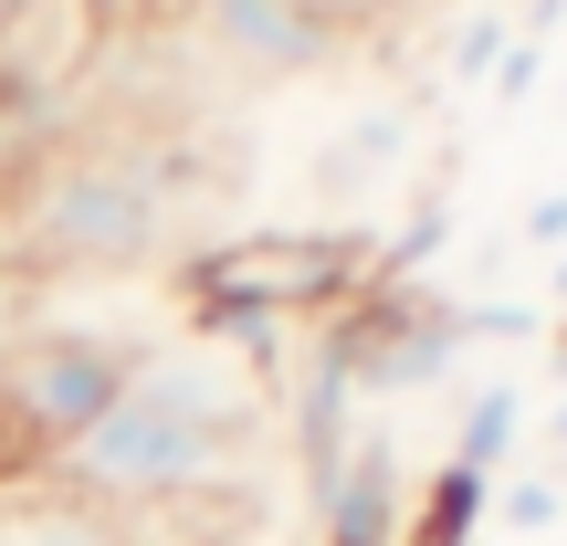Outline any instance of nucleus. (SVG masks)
Returning <instances> with one entry per match:
<instances>
[{
    "label": "nucleus",
    "mask_w": 567,
    "mask_h": 546,
    "mask_svg": "<svg viewBox=\"0 0 567 546\" xmlns=\"http://www.w3.org/2000/svg\"><path fill=\"white\" fill-rule=\"evenodd\" d=\"M264 442V400H252L243 358L221 347H137L126 389L53 452V484L105 515H168L221 494Z\"/></svg>",
    "instance_id": "obj_1"
},
{
    "label": "nucleus",
    "mask_w": 567,
    "mask_h": 546,
    "mask_svg": "<svg viewBox=\"0 0 567 546\" xmlns=\"http://www.w3.org/2000/svg\"><path fill=\"white\" fill-rule=\"evenodd\" d=\"M179 200L189 189L168 179V158H53L32 189H21L0 222H11V264L21 274H105V264H147V253L179 243Z\"/></svg>",
    "instance_id": "obj_2"
},
{
    "label": "nucleus",
    "mask_w": 567,
    "mask_h": 546,
    "mask_svg": "<svg viewBox=\"0 0 567 546\" xmlns=\"http://www.w3.org/2000/svg\"><path fill=\"white\" fill-rule=\"evenodd\" d=\"M126 368H137V347H116V337L32 326V337L0 358V442H11V463L42 473V463H53V452L126 389Z\"/></svg>",
    "instance_id": "obj_3"
},
{
    "label": "nucleus",
    "mask_w": 567,
    "mask_h": 546,
    "mask_svg": "<svg viewBox=\"0 0 567 546\" xmlns=\"http://www.w3.org/2000/svg\"><path fill=\"white\" fill-rule=\"evenodd\" d=\"M189 21L252 84H295L316 63H337V11L326 0H189Z\"/></svg>",
    "instance_id": "obj_4"
},
{
    "label": "nucleus",
    "mask_w": 567,
    "mask_h": 546,
    "mask_svg": "<svg viewBox=\"0 0 567 546\" xmlns=\"http://www.w3.org/2000/svg\"><path fill=\"white\" fill-rule=\"evenodd\" d=\"M316 536L326 546H400L410 536V484H400L389 431H358V442L316 473Z\"/></svg>",
    "instance_id": "obj_5"
},
{
    "label": "nucleus",
    "mask_w": 567,
    "mask_h": 546,
    "mask_svg": "<svg viewBox=\"0 0 567 546\" xmlns=\"http://www.w3.org/2000/svg\"><path fill=\"white\" fill-rule=\"evenodd\" d=\"M0 546H126V526L63 494L53 473H21V484H0Z\"/></svg>",
    "instance_id": "obj_6"
},
{
    "label": "nucleus",
    "mask_w": 567,
    "mask_h": 546,
    "mask_svg": "<svg viewBox=\"0 0 567 546\" xmlns=\"http://www.w3.org/2000/svg\"><path fill=\"white\" fill-rule=\"evenodd\" d=\"M526 452V389H473L463 400V431H452V463L463 473H484V484H505V463Z\"/></svg>",
    "instance_id": "obj_7"
},
{
    "label": "nucleus",
    "mask_w": 567,
    "mask_h": 546,
    "mask_svg": "<svg viewBox=\"0 0 567 546\" xmlns=\"http://www.w3.org/2000/svg\"><path fill=\"white\" fill-rule=\"evenodd\" d=\"M557 515H567L557 473H505V484H494V526H505V536H547Z\"/></svg>",
    "instance_id": "obj_8"
},
{
    "label": "nucleus",
    "mask_w": 567,
    "mask_h": 546,
    "mask_svg": "<svg viewBox=\"0 0 567 546\" xmlns=\"http://www.w3.org/2000/svg\"><path fill=\"white\" fill-rule=\"evenodd\" d=\"M21 337H32V274H21V264H0V358H11Z\"/></svg>",
    "instance_id": "obj_9"
},
{
    "label": "nucleus",
    "mask_w": 567,
    "mask_h": 546,
    "mask_svg": "<svg viewBox=\"0 0 567 546\" xmlns=\"http://www.w3.org/2000/svg\"><path fill=\"white\" fill-rule=\"evenodd\" d=\"M505 32H515V21H473V32H463V53H452V63H463V74H484V63H505Z\"/></svg>",
    "instance_id": "obj_10"
},
{
    "label": "nucleus",
    "mask_w": 567,
    "mask_h": 546,
    "mask_svg": "<svg viewBox=\"0 0 567 546\" xmlns=\"http://www.w3.org/2000/svg\"><path fill=\"white\" fill-rule=\"evenodd\" d=\"M526 243H567V189H547V200L526 210Z\"/></svg>",
    "instance_id": "obj_11"
},
{
    "label": "nucleus",
    "mask_w": 567,
    "mask_h": 546,
    "mask_svg": "<svg viewBox=\"0 0 567 546\" xmlns=\"http://www.w3.org/2000/svg\"><path fill=\"white\" fill-rule=\"evenodd\" d=\"M547 473L567 484V400H557V421H547Z\"/></svg>",
    "instance_id": "obj_12"
},
{
    "label": "nucleus",
    "mask_w": 567,
    "mask_h": 546,
    "mask_svg": "<svg viewBox=\"0 0 567 546\" xmlns=\"http://www.w3.org/2000/svg\"><path fill=\"white\" fill-rule=\"evenodd\" d=\"M557 11H567V0H526V32L547 42V21H557Z\"/></svg>",
    "instance_id": "obj_13"
},
{
    "label": "nucleus",
    "mask_w": 567,
    "mask_h": 546,
    "mask_svg": "<svg viewBox=\"0 0 567 546\" xmlns=\"http://www.w3.org/2000/svg\"><path fill=\"white\" fill-rule=\"evenodd\" d=\"M547 295H557V316H567V253H557V274H547Z\"/></svg>",
    "instance_id": "obj_14"
},
{
    "label": "nucleus",
    "mask_w": 567,
    "mask_h": 546,
    "mask_svg": "<svg viewBox=\"0 0 567 546\" xmlns=\"http://www.w3.org/2000/svg\"><path fill=\"white\" fill-rule=\"evenodd\" d=\"M557 379H567V326H557Z\"/></svg>",
    "instance_id": "obj_15"
},
{
    "label": "nucleus",
    "mask_w": 567,
    "mask_h": 546,
    "mask_svg": "<svg viewBox=\"0 0 567 546\" xmlns=\"http://www.w3.org/2000/svg\"><path fill=\"white\" fill-rule=\"evenodd\" d=\"M0 264H11V222H0Z\"/></svg>",
    "instance_id": "obj_16"
},
{
    "label": "nucleus",
    "mask_w": 567,
    "mask_h": 546,
    "mask_svg": "<svg viewBox=\"0 0 567 546\" xmlns=\"http://www.w3.org/2000/svg\"><path fill=\"white\" fill-rule=\"evenodd\" d=\"M11 11H32V0H0V21H11Z\"/></svg>",
    "instance_id": "obj_17"
}]
</instances>
